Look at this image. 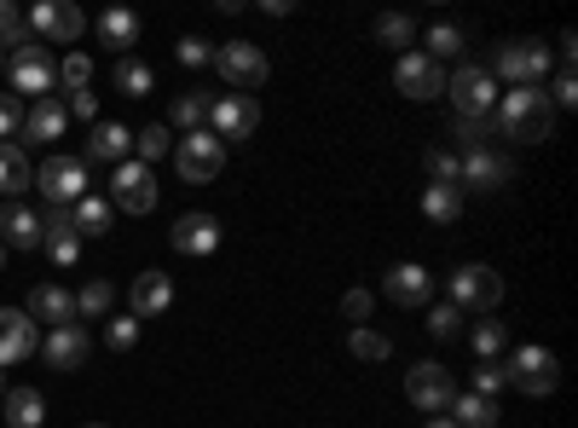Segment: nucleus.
I'll return each instance as SVG.
<instances>
[{
	"instance_id": "1",
	"label": "nucleus",
	"mask_w": 578,
	"mask_h": 428,
	"mask_svg": "<svg viewBox=\"0 0 578 428\" xmlns=\"http://www.w3.org/2000/svg\"><path fill=\"white\" fill-rule=\"evenodd\" d=\"M492 122L509 139H521V145H544L549 134H556V105H549L544 87H515L504 105L492 111Z\"/></svg>"
},
{
	"instance_id": "2",
	"label": "nucleus",
	"mask_w": 578,
	"mask_h": 428,
	"mask_svg": "<svg viewBox=\"0 0 578 428\" xmlns=\"http://www.w3.org/2000/svg\"><path fill=\"white\" fill-rule=\"evenodd\" d=\"M497 301H504V279H497V267H458L451 272V307L458 313H497Z\"/></svg>"
},
{
	"instance_id": "3",
	"label": "nucleus",
	"mask_w": 578,
	"mask_h": 428,
	"mask_svg": "<svg viewBox=\"0 0 578 428\" xmlns=\"http://www.w3.org/2000/svg\"><path fill=\"white\" fill-rule=\"evenodd\" d=\"M174 168H180L186 186H209V180H220V168H225V145L209 128H197V134H186L180 145H174Z\"/></svg>"
},
{
	"instance_id": "4",
	"label": "nucleus",
	"mask_w": 578,
	"mask_h": 428,
	"mask_svg": "<svg viewBox=\"0 0 578 428\" xmlns=\"http://www.w3.org/2000/svg\"><path fill=\"white\" fill-rule=\"evenodd\" d=\"M35 191L46 197V203H59V209L82 203L87 197V163L82 157H46L35 168Z\"/></svg>"
},
{
	"instance_id": "5",
	"label": "nucleus",
	"mask_w": 578,
	"mask_h": 428,
	"mask_svg": "<svg viewBox=\"0 0 578 428\" xmlns=\"http://www.w3.org/2000/svg\"><path fill=\"white\" fill-rule=\"evenodd\" d=\"M445 93H451V111H458V116H492L497 111V82H492V70H481V64L451 70Z\"/></svg>"
},
{
	"instance_id": "6",
	"label": "nucleus",
	"mask_w": 578,
	"mask_h": 428,
	"mask_svg": "<svg viewBox=\"0 0 578 428\" xmlns=\"http://www.w3.org/2000/svg\"><path fill=\"white\" fill-rule=\"evenodd\" d=\"M111 209H128V215H150L157 209V174L145 163H116L111 168Z\"/></svg>"
},
{
	"instance_id": "7",
	"label": "nucleus",
	"mask_w": 578,
	"mask_h": 428,
	"mask_svg": "<svg viewBox=\"0 0 578 428\" xmlns=\"http://www.w3.org/2000/svg\"><path fill=\"white\" fill-rule=\"evenodd\" d=\"M497 75H504L509 87H544V75H549V46L544 41H509V46H497Z\"/></svg>"
},
{
	"instance_id": "8",
	"label": "nucleus",
	"mask_w": 578,
	"mask_h": 428,
	"mask_svg": "<svg viewBox=\"0 0 578 428\" xmlns=\"http://www.w3.org/2000/svg\"><path fill=\"white\" fill-rule=\"evenodd\" d=\"M214 70L232 82L238 93H249V87H261L266 82V46H255V41H225V46H214Z\"/></svg>"
},
{
	"instance_id": "9",
	"label": "nucleus",
	"mask_w": 578,
	"mask_h": 428,
	"mask_svg": "<svg viewBox=\"0 0 578 428\" xmlns=\"http://www.w3.org/2000/svg\"><path fill=\"white\" fill-rule=\"evenodd\" d=\"M504 370H509V388H521V394H556L561 388V359L549 354V347H521Z\"/></svg>"
},
{
	"instance_id": "10",
	"label": "nucleus",
	"mask_w": 578,
	"mask_h": 428,
	"mask_svg": "<svg viewBox=\"0 0 578 428\" xmlns=\"http://www.w3.org/2000/svg\"><path fill=\"white\" fill-rule=\"evenodd\" d=\"M406 399L417 411H451V399H458V383H451V370L434 365V359H422L406 370Z\"/></svg>"
},
{
	"instance_id": "11",
	"label": "nucleus",
	"mask_w": 578,
	"mask_h": 428,
	"mask_svg": "<svg viewBox=\"0 0 578 428\" xmlns=\"http://www.w3.org/2000/svg\"><path fill=\"white\" fill-rule=\"evenodd\" d=\"M7 75H12V87H18V93H35V98H46V93L59 87V64L46 59V46H35V41L12 46V64H7Z\"/></svg>"
},
{
	"instance_id": "12",
	"label": "nucleus",
	"mask_w": 578,
	"mask_h": 428,
	"mask_svg": "<svg viewBox=\"0 0 578 428\" xmlns=\"http://www.w3.org/2000/svg\"><path fill=\"white\" fill-rule=\"evenodd\" d=\"M23 30L30 35H46V41H82V30H87V18L70 7V0H35L30 12H23Z\"/></svg>"
},
{
	"instance_id": "13",
	"label": "nucleus",
	"mask_w": 578,
	"mask_h": 428,
	"mask_svg": "<svg viewBox=\"0 0 578 428\" xmlns=\"http://www.w3.org/2000/svg\"><path fill=\"white\" fill-rule=\"evenodd\" d=\"M261 128V105L249 93H225V98H214L209 105V134L225 145V139H249Z\"/></svg>"
},
{
	"instance_id": "14",
	"label": "nucleus",
	"mask_w": 578,
	"mask_h": 428,
	"mask_svg": "<svg viewBox=\"0 0 578 428\" xmlns=\"http://www.w3.org/2000/svg\"><path fill=\"white\" fill-rule=\"evenodd\" d=\"M393 87L406 93V98H440V93H445V70H440L434 59H422V53H399Z\"/></svg>"
},
{
	"instance_id": "15",
	"label": "nucleus",
	"mask_w": 578,
	"mask_h": 428,
	"mask_svg": "<svg viewBox=\"0 0 578 428\" xmlns=\"http://www.w3.org/2000/svg\"><path fill=\"white\" fill-rule=\"evenodd\" d=\"M509 174H515V168L497 157L492 145H481V150H469V157H458V186H474V191H504Z\"/></svg>"
},
{
	"instance_id": "16",
	"label": "nucleus",
	"mask_w": 578,
	"mask_h": 428,
	"mask_svg": "<svg viewBox=\"0 0 578 428\" xmlns=\"http://www.w3.org/2000/svg\"><path fill=\"white\" fill-rule=\"evenodd\" d=\"M35 354V319L23 307H0V370H12Z\"/></svg>"
},
{
	"instance_id": "17",
	"label": "nucleus",
	"mask_w": 578,
	"mask_h": 428,
	"mask_svg": "<svg viewBox=\"0 0 578 428\" xmlns=\"http://www.w3.org/2000/svg\"><path fill=\"white\" fill-rule=\"evenodd\" d=\"M87 354H93V342H87L82 324H59V331H46V342H41V359L53 370H82Z\"/></svg>"
},
{
	"instance_id": "18",
	"label": "nucleus",
	"mask_w": 578,
	"mask_h": 428,
	"mask_svg": "<svg viewBox=\"0 0 578 428\" xmlns=\"http://www.w3.org/2000/svg\"><path fill=\"white\" fill-rule=\"evenodd\" d=\"M168 243L180 249V255H214L220 249V220L214 215H180L168 226Z\"/></svg>"
},
{
	"instance_id": "19",
	"label": "nucleus",
	"mask_w": 578,
	"mask_h": 428,
	"mask_svg": "<svg viewBox=\"0 0 578 428\" xmlns=\"http://www.w3.org/2000/svg\"><path fill=\"white\" fill-rule=\"evenodd\" d=\"M134 157V134L122 128V122H98V128L87 134V145H82V163H128Z\"/></svg>"
},
{
	"instance_id": "20",
	"label": "nucleus",
	"mask_w": 578,
	"mask_h": 428,
	"mask_svg": "<svg viewBox=\"0 0 578 428\" xmlns=\"http://www.w3.org/2000/svg\"><path fill=\"white\" fill-rule=\"evenodd\" d=\"M128 307H134V319L168 313V307H174V279H168V272H139L134 290H128Z\"/></svg>"
},
{
	"instance_id": "21",
	"label": "nucleus",
	"mask_w": 578,
	"mask_h": 428,
	"mask_svg": "<svg viewBox=\"0 0 578 428\" xmlns=\"http://www.w3.org/2000/svg\"><path fill=\"white\" fill-rule=\"evenodd\" d=\"M23 313H30L35 324H53L59 331V324H75V295L64 284H41V290H30V307Z\"/></svg>"
},
{
	"instance_id": "22",
	"label": "nucleus",
	"mask_w": 578,
	"mask_h": 428,
	"mask_svg": "<svg viewBox=\"0 0 578 428\" xmlns=\"http://www.w3.org/2000/svg\"><path fill=\"white\" fill-rule=\"evenodd\" d=\"M382 290H388V301H393V307H422V301L434 295V279H429L422 267H393Z\"/></svg>"
},
{
	"instance_id": "23",
	"label": "nucleus",
	"mask_w": 578,
	"mask_h": 428,
	"mask_svg": "<svg viewBox=\"0 0 578 428\" xmlns=\"http://www.w3.org/2000/svg\"><path fill=\"white\" fill-rule=\"evenodd\" d=\"M0 243L35 249V243H41V215L23 209V203H7V209H0Z\"/></svg>"
},
{
	"instance_id": "24",
	"label": "nucleus",
	"mask_w": 578,
	"mask_h": 428,
	"mask_svg": "<svg viewBox=\"0 0 578 428\" xmlns=\"http://www.w3.org/2000/svg\"><path fill=\"white\" fill-rule=\"evenodd\" d=\"M30 186H35V168H30V157H23V145L7 139L0 145V191L18 203V191H30Z\"/></svg>"
},
{
	"instance_id": "25",
	"label": "nucleus",
	"mask_w": 578,
	"mask_h": 428,
	"mask_svg": "<svg viewBox=\"0 0 578 428\" xmlns=\"http://www.w3.org/2000/svg\"><path fill=\"white\" fill-rule=\"evenodd\" d=\"M64 122H70V111L59 105V98H35V105L23 111V139H59Z\"/></svg>"
},
{
	"instance_id": "26",
	"label": "nucleus",
	"mask_w": 578,
	"mask_h": 428,
	"mask_svg": "<svg viewBox=\"0 0 578 428\" xmlns=\"http://www.w3.org/2000/svg\"><path fill=\"white\" fill-rule=\"evenodd\" d=\"M70 220H75V238H105L111 232V220H116V209L105 203V197H82V203H70Z\"/></svg>"
},
{
	"instance_id": "27",
	"label": "nucleus",
	"mask_w": 578,
	"mask_h": 428,
	"mask_svg": "<svg viewBox=\"0 0 578 428\" xmlns=\"http://www.w3.org/2000/svg\"><path fill=\"white\" fill-rule=\"evenodd\" d=\"M497 399H486V394H458L451 399V422L458 428H497Z\"/></svg>"
},
{
	"instance_id": "28",
	"label": "nucleus",
	"mask_w": 578,
	"mask_h": 428,
	"mask_svg": "<svg viewBox=\"0 0 578 428\" xmlns=\"http://www.w3.org/2000/svg\"><path fill=\"white\" fill-rule=\"evenodd\" d=\"M7 422L12 428H41L46 422V399L35 388H7Z\"/></svg>"
},
{
	"instance_id": "29",
	"label": "nucleus",
	"mask_w": 578,
	"mask_h": 428,
	"mask_svg": "<svg viewBox=\"0 0 578 428\" xmlns=\"http://www.w3.org/2000/svg\"><path fill=\"white\" fill-rule=\"evenodd\" d=\"M116 307V284L111 279H93V284H82V295H75V324L82 319H105Z\"/></svg>"
},
{
	"instance_id": "30",
	"label": "nucleus",
	"mask_w": 578,
	"mask_h": 428,
	"mask_svg": "<svg viewBox=\"0 0 578 428\" xmlns=\"http://www.w3.org/2000/svg\"><path fill=\"white\" fill-rule=\"evenodd\" d=\"M422 215L440 220V226H451V220L463 215V186H429V191H422Z\"/></svg>"
},
{
	"instance_id": "31",
	"label": "nucleus",
	"mask_w": 578,
	"mask_h": 428,
	"mask_svg": "<svg viewBox=\"0 0 578 428\" xmlns=\"http://www.w3.org/2000/svg\"><path fill=\"white\" fill-rule=\"evenodd\" d=\"M347 354L365 359V365H382V359L393 354V342H388L382 331H370V324H354V336H347Z\"/></svg>"
},
{
	"instance_id": "32",
	"label": "nucleus",
	"mask_w": 578,
	"mask_h": 428,
	"mask_svg": "<svg viewBox=\"0 0 578 428\" xmlns=\"http://www.w3.org/2000/svg\"><path fill=\"white\" fill-rule=\"evenodd\" d=\"M98 35H105L111 46H122V53H128V46L139 41V18H134L128 7H111L105 18H98Z\"/></svg>"
},
{
	"instance_id": "33",
	"label": "nucleus",
	"mask_w": 578,
	"mask_h": 428,
	"mask_svg": "<svg viewBox=\"0 0 578 428\" xmlns=\"http://www.w3.org/2000/svg\"><path fill=\"white\" fill-rule=\"evenodd\" d=\"M116 87L128 93V98H145L150 87H157V75H150V64H139L134 53H122L116 59Z\"/></svg>"
},
{
	"instance_id": "34",
	"label": "nucleus",
	"mask_w": 578,
	"mask_h": 428,
	"mask_svg": "<svg viewBox=\"0 0 578 428\" xmlns=\"http://www.w3.org/2000/svg\"><path fill=\"white\" fill-rule=\"evenodd\" d=\"M168 150H174V139H168V122H150V128H139L134 134V163H157V157H168Z\"/></svg>"
},
{
	"instance_id": "35",
	"label": "nucleus",
	"mask_w": 578,
	"mask_h": 428,
	"mask_svg": "<svg viewBox=\"0 0 578 428\" xmlns=\"http://www.w3.org/2000/svg\"><path fill=\"white\" fill-rule=\"evenodd\" d=\"M376 41H382V46H399V53H406V46L417 41V23H411L406 12H382V18H376Z\"/></svg>"
},
{
	"instance_id": "36",
	"label": "nucleus",
	"mask_w": 578,
	"mask_h": 428,
	"mask_svg": "<svg viewBox=\"0 0 578 428\" xmlns=\"http://www.w3.org/2000/svg\"><path fill=\"white\" fill-rule=\"evenodd\" d=\"M209 105H214L209 93H180V98H174V122H180L186 134H197L209 122Z\"/></svg>"
},
{
	"instance_id": "37",
	"label": "nucleus",
	"mask_w": 578,
	"mask_h": 428,
	"mask_svg": "<svg viewBox=\"0 0 578 428\" xmlns=\"http://www.w3.org/2000/svg\"><path fill=\"white\" fill-rule=\"evenodd\" d=\"M59 82H64V93H87V82H93V59L75 46V53L59 64Z\"/></svg>"
},
{
	"instance_id": "38",
	"label": "nucleus",
	"mask_w": 578,
	"mask_h": 428,
	"mask_svg": "<svg viewBox=\"0 0 578 428\" xmlns=\"http://www.w3.org/2000/svg\"><path fill=\"white\" fill-rule=\"evenodd\" d=\"M41 249L53 267H75V255H82V238L75 232H41Z\"/></svg>"
},
{
	"instance_id": "39",
	"label": "nucleus",
	"mask_w": 578,
	"mask_h": 428,
	"mask_svg": "<svg viewBox=\"0 0 578 428\" xmlns=\"http://www.w3.org/2000/svg\"><path fill=\"white\" fill-rule=\"evenodd\" d=\"M504 342H509V324H497V319L474 324V354H481V359H497V354H504Z\"/></svg>"
},
{
	"instance_id": "40",
	"label": "nucleus",
	"mask_w": 578,
	"mask_h": 428,
	"mask_svg": "<svg viewBox=\"0 0 578 428\" xmlns=\"http://www.w3.org/2000/svg\"><path fill=\"white\" fill-rule=\"evenodd\" d=\"M451 134H458L469 150H481V145L497 134V122H492V116H458V122H451Z\"/></svg>"
},
{
	"instance_id": "41",
	"label": "nucleus",
	"mask_w": 578,
	"mask_h": 428,
	"mask_svg": "<svg viewBox=\"0 0 578 428\" xmlns=\"http://www.w3.org/2000/svg\"><path fill=\"white\" fill-rule=\"evenodd\" d=\"M463 53V30H451V23H440V30H429V53H422V59H458Z\"/></svg>"
},
{
	"instance_id": "42",
	"label": "nucleus",
	"mask_w": 578,
	"mask_h": 428,
	"mask_svg": "<svg viewBox=\"0 0 578 428\" xmlns=\"http://www.w3.org/2000/svg\"><path fill=\"white\" fill-rule=\"evenodd\" d=\"M23 41H35L30 30H23V12L12 7V0H0V46H23Z\"/></svg>"
},
{
	"instance_id": "43",
	"label": "nucleus",
	"mask_w": 578,
	"mask_h": 428,
	"mask_svg": "<svg viewBox=\"0 0 578 428\" xmlns=\"http://www.w3.org/2000/svg\"><path fill=\"white\" fill-rule=\"evenodd\" d=\"M509 388V370L497 365V359H481V370H474V394H486V399H497Z\"/></svg>"
},
{
	"instance_id": "44",
	"label": "nucleus",
	"mask_w": 578,
	"mask_h": 428,
	"mask_svg": "<svg viewBox=\"0 0 578 428\" xmlns=\"http://www.w3.org/2000/svg\"><path fill=\"white\" fill-rule=\"evenodd\" d=\"M23 111H30V105H23L18 93H0V145H7V139L23 128Z\"/></svg>"
},
{
	"instance_id": "45",
	"label": "nucleus",
	"mask_w": 578,
	"mask_h": 428,
	"mask_svg": "<svg viewBox=\"0 0 578 428\" xmlns=\"http://www.w3.org/2000/svg\"><path fill=\"white\" fill-rule=\"evenodd\" d=\"M429 180L434 186H458V150H429Z\"/></svg>"
},
{
	"instance_id": "46",
	"label": "nucleus",
	"mask_w": 578,
	"mask_h": 428,
	"mask_svg": "<svg viewBox=\"0 0 578 428\" xmlns=\"http://www.w3.org/2000/svg\"><path fill=\"white\" fill-rule=\"evenodd\" d=\"M105 342L116 347V354H128V347L139 342V319H134V313H122V319H111V331H105Z\"/></svg>"
},
{
	"instance_id": "47",
	"label": "nucleus",
	"mask_w": 578,
	"mask_h": 428,
	"mask_svg": "<svg viewBox=\"0 0 578 428\" xmlns=\"http://www.w3.org/2000/svg\"><path fill=\"white\" fill-rule=\"evenodd\" d=\"M458 324H463V313L445 301V307H434V313H429V336H434V342H445V336H458Z\"/></svg>"
},
{
	"instance_id": "48",
	"label": "nucleus",
	"mask_w": 578,
	"mask_h": 428,
	"mask_svg": "<svg viewBox=\"0 0 578 428\" xmlns=\"http://www.w3.org/2000/svg\"><path fill=\"white\" fill-rule=\"evenodd\" d=\"M180 64H191V70H203V64H214V46H209L203 35H186V41H180Z\"/></svg>"
},
{
	"instance_id": "49",
	"label": "nucleus",
	"mask_w": 578,
	"mask_h": 428,
	"mask_svg": "<svg viewBox=\"0 0 578 428\" xmlns=\"http://www.w3.org/2000/svg\"><path fill=\"white\" fill-rule=\"evenodd\" d=\"M341 313L354 319V324H365V319H370V290H347V295H341Z\"/></svg>"
},
{
	"instance_id": "50",
	"label": "nucleus",
	"mask_w": 578,
	"mask_h": 428,
	"mask_svg": "<svg viewBox=\"0 0 578 428\" xmlns=\"http://www.w3.org/2000/svg\"><path fill=\"white\" fill-rule=\"evenodd\" d=\"M549 105H578V75H572V70L556 75V93H549Z\"/></svg>"
},
{
	"instance_id": "51",
	"label": "nucleus",
	"mask_w": 578,
	"mask_h": 428,
	"mask_svg": "<svg viewBox=\"0 0 578 428\" xmlns=\"http://www.w3.org/2000/svg\"><path fill=\"white\" fill-rule=\"evenodd\" d=\"M64 111H70V116H82V122H93V116H98V98H93V93H70V105H64Z\"/></svg>"
},
{
	"instance_id": "52",
	"label": "nucleus",
	"mask_w": 578,
	"mask_h": 428,
	"mask_svg": "<svg viewBox=\"0 0 578 428\" xmlns=\"http://www.w3.org/2000/svg\"><path fill=\"white\" fill-rule=\"evenodd\" d=\"M429 428H458V422H451V417H434V422H429Z\"/></svg>"
},
{
	"instance_id": "53",
	"label": "nucleus",
	"mask_w": 578,
	"mask_h": 428,
	"mask_svg": "<svg viewBox=\"0 0 578 428\" xmlns=\"http://www.w3.org/2000/svg\"><path fill=\"white\" fill-rule=\"evenodd\" d=\"M0 399H7V376H0Z\"/></svg>"
},
{
	"instance_id": "54",
	"label": "nucleus",
	"mask_w": 578,
	"mask_h": 428,
	"mask_svg": "<svg viewBox=\"0 0 578 428\" xmlns=\"http://www.w3.org/2000/svg\"><path fill=\"white\" fill-rule=\"evenodd\" d=\"M0 267H7V243H0Z\"/></svg>"
},
{
	"instance_id": "55",
	"label": "nucleus",
	"mask_w": 578,
	"mask_h": 428,
	"mask_svg": "<svg viewBox=\"0 0 578 428\" xmlns=\"http://www.w3.org/2000/svg\"><path fill=\"white\" fill-rule=\"evenodd\" d=\"M87 428H105V422H87Z\"/></svg>"
}]
</instances>
